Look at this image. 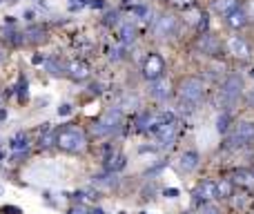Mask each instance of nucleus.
<instances>
[{
  "instance_id": "1a4fd4ad",
  "label": "nucleus",
  "mask_w": 254,
  "mask_h": 214,
  "mask_svg": "<svg viewBox=\"0 0 254 214\" xmlns=\"http://www.w3.org/2000/svg\"><path fill=\"white\" fill-rule=\"evenodd\" d=\"M228 52L232 54L234 58H239V61H248V58L252 56V47L243 36H232V38L228 40Z\"/></svg>"
},
{
  "instance_id": "2eb2a0df",
  "label": "nucleus",
  "mask_w": 254,
  "mask_h": 214,
  "mask_svg": "<svg viewBox=\"0 0 254 214\" xmlns=\"http://www.w3.org/2000/svg\"><path fill=\"white\" fill-rule=\"evenodd\" d=\"M67 71H69L71 78L83 80V78H87V74H89V65L85 61H71L69 65H67Z\"/></svg>"
},
{
  "instance_id": "4468645a",
  "label": "nucleus",
  "mask_w": 254,
  "mask_h": 214,
  "mask_svg": "<svg viewBox=\"0 0 254 214\" xmlns=\"http://www.w3.org/2000/svg\"><path fill=\"white\" fill-rule=\"evenodd\" d=\"M248 11H243L241 7L239 9H234L232 13H228V16H225V22H228L230 27H232V29H243V27L248 25Z\"/></svg>"
},
{
  "instance_id": "412c9836",
  "label": "nucleus",
  "mask_w": 254,
  "mask_h": 214,
  "mask_svg": "<svg viewBox=\"0 0 254 214\" xmlns=\"http://www.w3.org/2000/svg\"><path fill=\"white\" fill-rule=\"evenodd\" d=\"M119 38H121V43L123 45L134 43L136 40V27L131 25V22H125V25L121 27V31H119Z\"/></svg>"
},
{
  "instance_id": "4be33fe9",
  "label": "nucleus",
  "mask_w": 254,
  "mask_h": 214,
  "mask_svg": "<svg viewBox=\"0 0 254 214\" xmlns=\"http://www.w3.org/2000/svg\"><path fill=\"white\" fill-rule=\"evenodd\" d=\"M9 145H11L13 152H25V149L29 147V136H27L25 132H18V134L11 139V143H9Z\"/></svg>"
},
{
  "instance_id": "ddd939ff",
  "label": "nucleus",
  "mask_w": 254,
  "mask_h": 214,
  "mask_svg": "<svg viewBox=\"0 0 254 214\" xmlns=\"http://www.w3.org/2000/svg\"><path fill=\"white\" fill-rule=\"evenodd\" d=\"M127 165V156L125 154H121V152H116V154H107V158H105V172H121L123 167Z\"/></svg>"
},
{
  "instance_id": "20e7f679",
  "label": "nucleus",
  "mask_w": 254,
  "mask_h": 214,
  "mask_svg": "<svg viewBox=\"0 0 254 214\" xmlns=\"http://www.w3.org/2000/svg\"><path fill=\"white\" fill-rule=\"evenodd\" d=\"M254 141V123L252 121H241L237 123V127L232 130L228 139V147H243V145H250Z\"/></svg>"
},
{
  "instance_id": "423d86ee",
  "label": "nucleus",
  "mask_w": 254,
  "mask_h": 214,
  "mask_svg": "<svg viewBox=\"0 0 254 214\" xmlns=\"http://www.w3.org/2000/svg\"><path fill=\"white\" fill-rule=\"evenodd\" d=\"M163 71H165V61H163L158 54H147L143 61V76L152 83V80L163 78Z\"/></svg>"
},
{
  "instance_id": "79ce46f5",
  "label": "nucleus",
  "mask_w": 254,
  "mask_h": 214,
  "mask_svg": "<svg viewBox=\"0 0 254 214\" xmlns=\"http://www.w3.org/2000/svg\"><path fill=\"white\" fill-rule=\"evenodd\" d=\"M0 2H2V0H0Z\"/></svg>"
},
{
  "instance_id": "c756f323",
  "label": "nucleus",
  "mask_w": 254,
  "mask_h": 214,
  "mask_svg": "<svg viewBox=\"0 0 254 214\" xmlns=\"http://www.w3.org/2000/svg\"><path fill=\"white\" fill-rule=\"evenodd\" d=\"M71 103H63L61 105V109H58V114H61V116H67V114H71Z\"/></svg>"
},
{
  "instance_id": "0eeeda50",
  "label": "nucleus",
  "mask_w": 254,
  "mask_h": 214,
  "mask_svg": "<svg viewBox=\"0 0 254 214\" xmlns=\"http://www.w3.org/2000/svg\"><path fill=\"white\" fill-rule=\"evenodd\" d=\"M154 34L158 38H172V36H176L179 34V18L172 16V13H163L154 22Z\"/></svg>"
},
{
  "instance_id": "a19ab883",
  "label": "nucleus",
  "mask_w": 254,
  "mask_h": 214,
  "mask_svg": "<svg viewBox=\"0 0 254 214\" xmlns=\"http://www.w3.org/2000/svg\"><path fill=\"white\" fill-rule=\"evenodd\" d=\"M250 76H252V78H254V70H252V71H250Z\"/></svg>"
},
{
  "instance_id": "58836bf2",
  "label": "nucleus",
  "mask_w": 254,
  "mask_h": 214,
  "mask_svg": "<svg viewBox=\"0 0 254 214\" xmlns=\"http://www.w3.org/2000/svg\"><path fill=\"white\" fill-rule=\"evenodd\" d=\"M250 11L254 13V0H250Z\"/></svg>"
},
{
  "instance_id": "473e14b6",
  "label": "nucleus",
  "mask_w": 254,
  "mask_h": 214,
  "mask_svg": "<svg viewBox=\"0 0 254 214\" xmlns=\"http://www.w3.org/2000/svg\"><path fill=\"white\" fill-rule=\"evenodd\" d=\"M246 101H248V105H250V107L254 109V89H250V92H248V96H246Z\"/></svg>"
},
{
  "instance_id": "6e6552de",
  "label": "nucleus",
  "mask_w": 254,
  "mask_h": 214,
  "mask_svg": "<svg viewBox=\"0 0 254 214\" xmlns=\"http://www.w3.org/2000/svg\"><path fill=\"white\" fill-rule=\"evenodd\" d=\"M221 40L216 38L214 34H201L196 38V49L201 54H205V56H219L221 54Z\"/></svg>"
},
{
  "instance_id": "cd10ccee",
  "label": "nucleus",
  "mask_w": 254,
  "mask_h": 214,
  "mask_svg": "<svg viewBox=\"0 0 254 214\" xmlns=\"http://www.w3.org/2000/svg\"><path fill=\"white\" fill-rule=\"evenodd\" d=\"M170 2L174 4V7H179V9H185V11L194 7V0H170Z\"/></svg>"
},
{
  "instance_id": "2f4dec72",
  "label": "nucleus",
  "mask_w": 254,
  "mask_h": 214,
  "mask_svg": "<svg viewBox=\"0 0 254 214\" xmlns=\"http://www.w3.org/2000/svg\"><path fill=\"white\" fill-rule=\"evenodd\" d=\"M201 214H219V210H216L214 206H205V208L201 210Z\"/></svg>"
},
{
  "instance_id": "a211bd4d",
  "label": "nucleus",
  "mask_w": 254,
  "mask_h": 214,
  "mask_svg": "<svg viewBox=\"0 0 254 214\" xmlns=\"http://www.w3.org/2000/svg\"><path fill=\"white\" fill-rule=\"evenodd\" d=\"M232 181L241 188H254V172L250 170H237L232 174Z\"/></svg>"
},
{
  "instance_id": "dca6fc26",
  "label": "nucleus",
  "mask_w": 254,
  "mask_h": 214,
  "mask_svg": "<svg viewBox=\"0 0 254 214\" xmlns=\"http://www.w3.org/2000/svg\"><path fill=\"white\" fill-rule=\"evenodd\" d=\"M234 9H239V0H212V11L219 16H228Z\"/></svg>"
},
{
  "instance_id": "f03ea898",
  "label": "nucleus",
  "mask_w": 254,
  "mask_h": 214,
  "mask_svg": "<svg viewBox=\"0 0 254 214\" xmlns=\"http://www.w3.org/2000/svg\"><path fill=\"white\" fill-rule=\"evenodd\" d=\"M241 94H243V78L239 74H230L228 78L221 83V89H219V107L232 109L239 103Z\"/></svg>"
},
{
  "instance_id": "e433bc0d",
  "label": "nucleus",
  "mask_w": 254,
  "mask_h": 214,
  "mask_svg": "<svg viewBox=\"0 0 254 214\" xmlns=\"http://www.w3.org/2000/svg\"><path fill=\"white\" fill-rule=\"evenodd\" d=\"M89 214H105V212H103V210H98V208H96V210H92Z\"/></svg>"
},
{
  "instance_id": "72a5a7b5",
  "label": "nucleus",
  "mask_w": 254,
  "mask_h": 214,
  "mask_svg": "<svg viewBox=\"0 0 254 214\" xmlns=\"http://www.w3.org/2000/svg\"><path fill=\"white\" fill-rule=\"evenodd\" d=\"M165 197H170V199L179 197V190H165Z\"/></svg>"
},
{
  "instance_id": "f257e3e1",
  "label": "nucleus",
  "mask_w": 254,
  "mask_h": 214,
  "mask_svg": "<svg viewBox=\"0 0 254 214\" xmlns=\"http://www.w3.org/2000/svg\"><path fill=\"white\" fill-rule=\"evenodd\" d=\"M176 94H179L181 103H188V105L196 107L198 103L203 101V96H205V85H203V80L196 78V76H185V78L179 80Z\"/></svg>"
},
{
  "instance_id": "9d476101",
  "label": "nucleus",
  "mask_w": 254,
  "mask_h": 214,
  "mask_svg": "<svg viewBox=\"0 0 254 214\" xmlns=\"http://www.w3.org/2000/svg\"><path fill=\"white\" fill-rule=\"evenodd\" d=\"M156 141H158V145L161 147H170L172 143L176 141V136H179V123H167V125H163V127H158L156 132Z\"/></svg>"
},
{
  "instance_id": "5701e85b",
  "label": "nucleus",
  "mask_w": 254,
  "mask_h": 214,
  "mask_svg": "<svg viewBox=\"0 0 254 214\" xmlns=\"http://www.w3.org/2000/svg\"><path fill=\"white\" fill-rule=\"evenodd\" d=\"M45 65H47V71H49L52 76H61V74H65V71H67V67H65V65H61V63H58L56 58H49V61L45 63Z\"/></svg>"
},
{
  "instance_id": "f704fd0d",
  "label": "nucleus",
  "mask_w": 254,
  "mask_h": 214,
  "mask_svg": "<svg viewBox=\"0 0 254 214\" xmlns=\"http://www.w3.org/2000/svg\"><path fill=\"white\" fill-rule=\"evenodd\" d=\"M2 212H7V214H20L18 208H2Z\"/></svg>"
},
{
  "instance_id": "9b49d317",
  "label": "nucleus",
  "mask_w": 254,
  "mask_h": 214,
  "mask_svg": "<svg viewBox=\"0 0 254 214\" xmlns=\"http://www.w3.org/2000/svg\"><path fill=\"white\" fill-rule=\"evenodd\" d=\"M194 199H196L198 203L216 199V183L214 181H201V183L196 185V190H194Z\"/></svg>"
},
{
  "instance_id": "aec40b11",
  "label": "nucleus",
  "mask_w": 254,
  "mask_h": 214,
  "mask_svg": "<svg viewBox=\"0 0 254 214\" xmlns=\"http://www.w3.org/2000/svg\"><path fill=\"white\" fill-rule=\"evenodd\" d=\"M232 190H234V181L221 179L219 183H216V199H230L232 197Z\"/></svg>"
},
{
  "instance_id": "b1692460",
  "label": "nucleus",
  "mask_w": 254,
  "mask_h": 214,
  "mask_svg": "<svg viewBox=\"0 0 254 214\" xmlns=\"http://www.w3.org/2000/svg\"><path fill=\"white\" fill-rule=\"evenodd\" d=\"M230 121H232V118H230V114L223 112L219 118H216V130H219L221 134H225V132H228V127H230Z\"/></svg>"
},
{
  "instance_id": "4c0bfd02",
  "label": "nucleus",
  "mask_w": 254,
  "mask_h": 214,
  "mask_svg": "<svg viewBox=\"0 0 254 214\" xmlns=\"http://www.w3.org/2000/svg\"><path fill=\"white\" fill-rule=\"evenodd\" d=\"M69 214H85V212H83V210H71Z\"/></svg>"
},
{
  "instance_id": "ea45409f",
  "label": "nucleus",
  "mask_w": 254,
  "mask_h": 214,
  "mask_svg": "<svg viewBox=\"0 0 254 214\" xmlns=\"http://www.w3.org/2000/svg\"><path fill=\"white\" fill-rule=\"evenodd\" d=\"M2 58H4V52H2V49H0V61H2Z\"/></svg>"
},
{
  "instance_id": "f3484780",
  "label": "nucleus",
  "mask_w": 254,
  "mask_h": 214,
  "mask_svg": "<svg viewBox=\"0 0 254 214\" xmlns=\"http://www.w3.org/2000/svg\"><path fill=\"white\" fill-rule=\"evenodd\" d=\"M179 165H181V170H183V172H194L198 167V154L194 152V149H188V152H183Z\"/></svg>"
},
{
  "instance_id": "a878e982",
  "label": "nucleus",
  "mask_w": 254,
  "mask_h": 214,
  "mask_svg": "<svg viewBox=\"0 0 254 214\" xmlns=\"http://www.w3.org/2000/svg\"><path fill=\"white\" fill-rule=\"evenodd\" d=\"M43 34H45V27H40V25L29 27V29H27V36H29V40H43Z\"/></svg>"
},
{
  "instance_id": "393cba45",
  "label": "nucleus",
  "mask_w": 254,
  "mask_h": 214,
  "mask_svg": "<svg viewBox=\"0 0 254 214\" xmlns=\"http://www.w3.org/2000/svg\"><path fill=\"white\" fill-rule=\"evenodd\" d=\"M94 183L105 185V188H114L116 181L112 179V172H107V174H98V176H94Z\"/></svg>"
},
{
  "instance_id": "7ed1b4c3",
  "label": "nucleus",
  "mask_w": 254,
  "mask_h": 214,
  "mask_svg": "<svg viewBox=\"0 0 254 214\" xmlns=\"http://www.w3.org/2000/svg\"><path fill=\"white\" fill-rule=\"evenodd\" d=\"M121 125H123V112H121L119 107H112L94 123L92 132L96 136H110V134H114V132H119Z\"/></svg>"
},
{
  "instance_id": "6ab92c4d",
  "label": "nucleus",
  "mask_w": 254,
  "mask_h": 214,
  "mask_svg": "<svg viewBox=\"0 0 254 214\" xmlns=\"http://www.w3.org/2000/svg\"><path fill=\"white\" fill-rule=\"evenodd\" d=\"M40 147H49V145L58 143V134L52 130V125H45L43 130H40V139H38Z\"/></svg>"
},
{
  "instance_id": "7c9ffc66",
  "label": "nucleus",
  "mask_w": 254,
  "mask_h": 214,
  "mask_svg": "<svg viewBox=\"0 0 254 214\" xmlns=\"http://www.w3.org/2000/svg\"><path fill=\"white\" fill-rule=\"evenodd\" d=\"M131 11H134L136 16H147V7H143V4H136V7H131Z\"/></svg>"
},
{
  "instance_id": "c85d7f7f",
  "label": "nucleus",
  "mask_w": 254,
  "mask_h": 214,
  "mask_svg": "<svg viewBox=\"0 0 254 214\" xmlns=\"http://www.w3.org/2000/svg\"><path fill=\"white\" fill-rule=\"evenodd\" d=\"M9 40H11L13 45H20L22 43V34L20 31H9Z\"/></svg>"
},
{
  "instance_id": "39448f33",
  "label": "nucleus",
  "mask_w": 254,
  "mask_h": 214,
  "mask_svg": "<svg viewBox=\"0 0 254 214\" xmlns=\"http://www.w3.org/2000/svg\"><path fill=\"white\" fill-rule=\"evenodd\" d=\"M58 145L65 152H80L85 147V134L76 127H67V130L58 132Z\"/></svg>"
},
{
  "instance_id": "f8f14e48",
  "label": "nucleus",
  "mask_w": 254,
  "mask_h": 214,
  "mask_svg": "<svg viewBox=\"0 0 254 214\" xmlns=\"http://www.w3.org/2000/svg\"><path fill=\"white\" fill-rule=\"evenodd\" d=\"M149 94H152V98H156V101H167L172 92H170V85H167L163 78H158V80H152Z\"/></svg>"
},
{
  "instance_id": "bb28decb",
  "label": "nucleus",
  "mask_w": 254,
  "mask_h": 214,
  "mask_svg": "<svg viewBox=\"0 0 254 214\" xmlns=\"http://www.w3.org/2000/svg\"><path fill=\"white\" fill-rule=\"evenodd\" d=\"M103 22H105L107 27L116 25V22H119V11H114V9H112V11H107V13H105V18H103Z\"/></svg>"
},
{
  "instance_id": "c9c22d12",
  "label": "nucleus",
  "mask_w": 254,
  "mask_h": 214,
  "mask_svg": "<svg viewBox=\"0 0 254 214\" xmlns=\"http://www.w3.org/2000/svg\"><path fill=\"white\" fill-rule=\"evenodd\" d=\"M92 4H94V7H96V9H101V7H103V4H105V2H103V0H94V2H92Z\"/></svg>"
}]
</instances>
